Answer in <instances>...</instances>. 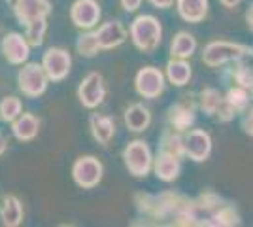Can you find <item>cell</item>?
<instances>
[{"mask_svg": "<svg viewBox=\"0 0 253 227\" xmlns=\"http://www.w3.org/2000/svg\"><path fill=\"white\" fill-rule=\"evenodd\" d=\"M242 224V216L234 203L225 201L213 191H204L187 199L174 226L179 227H234Z\"/></svg>", "mask_w": 253, "mask_h": 227, "instance_id": "obj_1", "label": "cell"}, {"mask_svg": "<svg viewBox=\"0 0 253 227\" xmlns=\"http://www.w3.org/2000/svg\"><path fill=\"white\" fill-rule=\"evenodd\" d=\"M189 197L176 191H161V193H136L134 206L140 214L138 220L130 226H174L178 216Z\"/></svg>", "mask_w": 253, "mask_h": 227, "instance_id": "obj_2", "label": "cell"}, {"mask_svg": "<svg viewBox=\"0 0 253 227\" xmlns=\"http://www.w3.org/2000/svg\"><path fill=\"white\" fill-rule=\"evenodd\" d=\"M128 36L140 53L151 55L163 42V25L151 13H140L128 25Z\"/></svg>", "mask_w": 253, "mask_h": 227, "instance_id": "obj_3", "label": "cell"}, {"mask_svg": "<svg viewBox=\"0 0 253 227\" xmlns=\"http://www.w3.org/2000/svg\"><path fill=\"white\" fill-rule=\"evenodd\" d=\"M253 57V47L240 42L213 40L202 49V63L208 68H221L238 61H250Z\"/></svg>", "mask_w": 253, "mask_h": 227, "instance_id": "obj_4", "label": "cell"}, {"mask_svg": "<svg viewBox=\"0 0 253 227\" xmlns=\"http://www.w3.org/2000/svg\"><path fill=\"white\" fill-rule=\"evenodd\" d=\"M121 159H123V165L128 171V174H132L134 178H146L153 173L155 155L148 146V142L138 140V138L130 140L121 151Z\"/></svg>", "mask_w": 253, "mask_h": 227, "instance_id": "obj_5", "label": "cell"}, {"mask_svg": "<svg viewBox=\"0 0 253 227\" xmlns=\"http://www.w3.org/2000/svg\"><path fill=\"white\" fill-rule=\"evenodd\" d=\"M51 84L49 76L45 72L42 63H25L17 70V87L23 97L27 98H40L45 95L47 87Z\"/></svg>", "mask_w": 253, "mask_h": 227, "instance_id": "obj_6", "label": "cell"}, {"mask_svg": "<svg viewBox=\"0 0 253 227\" xmlns=\"http://www.w3.org/2000/svg\"><path fill=\"white\" fill-rule=\"evenodd\" d=\"M70 174L80 189H95L104 178V165L96 155H80L72 163Z\"/></svg>", "mask_w": 253, "mask_h": 227, "instance_id": "obj_7", "label": "cell"}, {"mask_svg": "<svg viewBox=\"0 0 253 227\" xmlns=\"http://www.w3.org/2000/svg\"><path fill=\"white\" fill-rule=\"evenodd\" d=\"M106 95H108V87H106V80L100 72H89L84 76V80L80 82V86L76 89V97L78 102L87 110H96L102 102H104Z\"/></svg>", "mask_w": 253, "mask_h": 227, "instance_id": "obj_8", "label": "cell"}, {"mask_svg": "<svg viewBox=\"0 0 253 227\" xmlns=\"http://www.w3.org/2000/svg\"><path fill=\"white\" fill-rule=\"evenodd\" d=\"M167 76L157 66H142L134 76V91L138 97L146 100H155L165 93Z\"/></svg>", "mask_w": 253, "mask_h": 227, "instance_id": "obj_9", "label": "cell"}, {"mask_svg": "<svg viewBox=\"0 0 253 227\" xmlns=\"http://www.w3.org/2000/svg\"><path fill=\"white\" fill-rule=\"evenodd\" d=\"M31 49L32 45L29 44L25 33H17V31L6 33L2 42H0V53L13 66H21L25 63H29Z\"/></svg>", "mask_w": 253, "mask_h": 227, "instance_id": "obj_10", "label": "cell"}, {"mask_svg": "<svg viewBox=\"0 0 253 227\" xmlns=\"http://www.w3.org/2000/svg\"><path fill=\"white\" fill-rule=\"evenodd\" d=\"M13 11L15 21L21 27L38 19H47L51 15L53 6L49 0H8Z\"/></svg>", "mask_w": 253, "mask_h": 227, "instance_id": "obj_11", "label": "cell"}, {"mask_svg": "<svg viewBox=\"0 0 253 227\" xmlns=\"http://www.w3.org/2000/svg\"><path fill=\"white\" fill-rule=\"evenodd\" d=\"M70 21L80 31H93L102 19V10L96 0H74L70 6Z\"/></svg>", "mask_w": 253, "mask_h": 227, "instance_id": "obj_12", "label": "cell"}, {"mask_svg": "<svg viewBox=\"0 0 253 227\" xmlns=\"http://www.w3.org/2000/svg\"><path fill=\"white\" fill-rule=\"evenodd\" d=\"M42 65L51 82H63L72 70V55L64 47H49L42 57Z\"/></svg>", "mask_w": 253, "mask_h": 227, "instance_id": "obj_13", "label": "cell"}, {"mask_svg": "<svg viewBox=\"0 0 253 227\" xmlns=\"http://www.w3.org/2000/svg\"><path fill=\"white\" fill-rule=\"evenodd\" d=\"M213 142L208 131L189 129L185 133V157L193 163H204L210 159Z\"/></svg>", "mask_w": 253, "mask_h": 227, "instance_id": "obj_14", "label": "cell"}, {"mask_svg": "<svg viewBox=\"0 0 253 227\" xmlns=\"http://www.w3.org/2000/svg\"><path fill=\"white\" fill-rule=\"evenodd\" d=\"M195 121H197V108L189 100L174 102L167 110V125L172 129L187 133L189 129H193Z\"/></svg>", "mask_w": 253, "mask_h": 227, "instance_id": "obj_15", "label": "cell"}, {"mask_svg": "<svg viewBox=\"0 0 253 227\" xmlns=\"http://www.w3.org/2000/svg\"><path fill=\"white\" fill-rule=\"evenodd\" d=\"M95 31H96V38H98V44H100V49H102V51L117 49L119 45L125 44L126 36H128V31L123 27V23L117 21V19L102 23Z\"/></svg>", "mask_w": 253, "mask_h": 227, "instance_id": "obj_16", "label": "cell"}, {"mask_svg": "<svg viewBox=\"0 0 253 227\" xmlns=\"http://www.w3.org/2000/svg\"><path fill=\"white\" fill-rule=\"evenodd\" d=\"M153 174L157 176V180L167 184L178 180L181 174V159L174 153L159 150L153 159Z\"/></svg>", "mask_w": 253, "mask_h": 227, "instance_id": "obj_17", "label": "cell"}, {"mask_svg": "<svg viewBox=\"0 0 253 227\" xmlns=\"http://www.w3.org/2000/svg\"><path fill=\"white\" fill-rule=\"evenodd\" d=\"M89 131H91V136L96 144L108 146L116 136V121L112 116L93 112L89 116Z\"/></svg>", "mask_w": 253, "mask_h": 227, "instance_id": "obj_18", "label": "cell"}, {"mask_svg": "<svg viewBox=\"0 0 253 227\" xmlns=\"http://www.w3.org/2000/svg\"><path fill=\"white\" fill-rule=\"evenodd\" d=\"M151 110L144 102H132L123 112V123L130 133H144L151 125Z\"/></svg>", "mask_w": 253, "mask_h": 227, "instance_id": "obj_19", "label": "cell"}, {"mask_svg": "<svg viewBox=\"0 0 253 227\" xmlns=\"http://www.w3.org/2000/svg\"><path fill=\"white\" fill-rule=\"evenodd\" d=\"M25 220V208L17 195L8 193L0 201V224L4 227H19Z\"/></svg>", "mask_w": 253, "mask_h": 227, "instance_id": "obj_20", "label": "cell"}, {"mask_svg": "<svg viewBox=\"0 0 253 227\" xmlns=\"http://www.w3.org/2000/svg\"><path fill=\"white\" fill-rule=\"evenodd\" d=\"M11 125V135L19 142H32L40 133V118L31 112H23Z\"/></svg>", "mask_w": 253, "mask_h": 227, "instance_id": "obj_21", "label": "cell"}, {"mask_svg": "<svg viewBox=\"0 0 253 227\" xmlns=\"http://www.w3.org/2000/svg\"><path fill=\"white\" fill-rule=\"evenodd\" d=\"M176 10L181 21L197 25L208 17L210 2L208 0H176Z\"/></svg>", "mask_w": 253, "mask_h": 227, "instance_id": "obj_22", "label": "cell"}, {"mask_svg": "<svg viewBox=\"0 0 253 227\" xmlns=\"http://www.w3.org/2000/svg\"><path fill=\"white\" fill-rule=\"evenodd\" d=\"M165 76L167 82L176 87L187 86L193 78V66H191L189 59H176L170 57L169 63L165 65Z\"/></svg>", "mask_w": 253, "mask_h": 227, "instance_id": "obj_23", "label": "cell"}, {"mask_svg": "<svg viewBox=\"0 0 253 227\" xmlns=\"http://www.w3.org/2000/svg\"><path fill=\"white\" fill-rule=\"evenodd\" d=\"M199 42L195 38V34L187 33V31H179L174 34L172 42H170V57L176 59H191L197 53Z\"/></svg>", "mask_w": 253, "mask_h": 227, "instance_id": "obj_24", "label": "cell"}, {"mask_svg": "<svg viewBox=\"0 0 253 227\" xmlns=\"http://www.w3.org/2000/svg\"><path fill=\"white\" fill-rule=\"evenodd\" d=\"M159 150L174 153L179 159H183L185 157V133L172 129L167 125L159 136Z\"/></svg>", "mask_w": 253, "mask_h": 227, "instance_id": "obj_25", "label": "cell"}, {"mask_svg": "<svg viewBox=\"0 0 253 227\" xmlns=\"http://www.w3.org/2000/svg\"><path fill=\"white\" fill-rule=\"evenodd\" d=\"M225 106V95L215 87H204L199 93V108L208 118H217V114Z\"/></svg>", "mask_w": 253, "mask_h": 227, "instance_id": "obj_26", "label": "cell"}, {"mask_svg": "<svg viewBox=\"0 0 253 227\" xmlns=\"http://www.w3.org/2000/svg\"><path fill=\"white\" fill-rule=\"evenodd\" d=\"M76 51L85 59H93L100 53V44L96 38V31H80L78 38H76Z\"/></svg>", "mask_w": 253, "mask_h": 227, "instance_id": "obj_27", "label": "cell"}, {"mask_svg": "<svg viewBox=\"0 0 253 227\" xmlns=\"http://www.w3.org/2000/svg\"><path fill=\"white\" fill-rule=\"evenodd\" d=\"M225 98H227V102L231 104L232 108L236 110V114H242V112H246V110L250 108V104L253 102L252 93H250L246 87L236 86V84H232V86L227 89Z\"/></svg>", "mask_w": 253, "mask_h": 227, "instance_id": "obj_28", "label": "cell"}, {"mask_svg": "<svg viewBox=\"0 0 253 227\" xmlns=\"http://www.w3.org/2000/svg\"><path fill=\"white\" fill-rule=\"evenodd\" d=\"M23 114V100L17 95H6L0 98V121L13 123Z\"/></svg>", "mask_w": 253, "mask_h": 227, "instance_id": "obj_29", "label": "cell"}, {"mask_svg": "<svg viewBox=\"0 0 253 227\" xmlns=\"http://www.w3.org/2000/svg\"><path fill=\"white\" fill-rule=\"evenodd\" d=\"M23 29H25V36H27V40H29V44H31L32 47H40L43 44V40H45V34H47L49 25H47V19H38V21L29 23Z\"/></svg>", "mask_w": 253, "mask_h": 227, "instance_id": "obj_30", "label": "cell"}, {"mask_svg": "<svg viewBox=\"0 0 253 227\" xmlns=\"http://www.w3.org/2000/svg\"><path fill=\"white\" fill-rule=\"evenodd\" d=\"M240 127L248 136L253 138V102L250 104V108L240 114Z\"/></svg>", "mask_w": 253, "mask_h": 227, "instance_id": "obj_31", "label": "cell"}, {"mask_svg": "<svg viewBox=\"0 0 253 227\" xmlns=\"http://www.w3.org/2000/svg\"><path fill=\"white\" fill-rule=\"evenodd\" d=\"M142 2L144 0H119V6L123 8V11L126 13H136L140 10V6H142Z\"/></svg>", "mask_w": 253, "mask_h": 227, "instance_id": "obj_32", "label": "cell"}, {"mask_svg": "<svg viewBox=\"0 0 253 227\" xmlns=\"http://www.w3.org/2000/svg\"><path fill=\"white\" fill-rule=\"evenodd\" d=\"M148 2L157 10H170L176 4V0H148Z\"/></svg>", "mask_w": 253, "mask_h": 227, "instance_id": "obj_33", "label": "cell"}, {"mask_svg": "<svg viewBox=\"0 0 253 227\" xmlns=\"http://www.w3.org/2000/svg\"><path fill=\"white\" fill-rule=\"evenodd\" d=\"M246 25H248V29L253 33V2L248 6V10H246Z\"/></svg>", "mask_w": 253, "mask_h": 227, "instance_id": "obj_34", "label": "cell"}, {"mask_svg": "<svg viewBox=\"0 0 253 227\" xmlns=\"http://www.w3.org/2000/svg\"><path fill=\"white\" fill-rule=\"evenodd\" d=\"M219 2H221L223 8H227V10H234V8H238L242 4V0H219Z\"/></svg>", "mask_w": 253, "mask_h": 227, "instance_id": "obj_35", "label": "cell"}, {"mask_svg": "<svg viewBox=\"0 0 253 227\" xmlns=\"http://www.w3.org/2000/svg\"><path fill=\"white\" fill-rule=\"evenodd\" d=\"M6 151H8V138H6V136L0 133V157H2Z\"/></svg>", "mask_w": 253, "mask_h": 227, "instance_id": "obj_36", "label": "cell"}]
</instances>
